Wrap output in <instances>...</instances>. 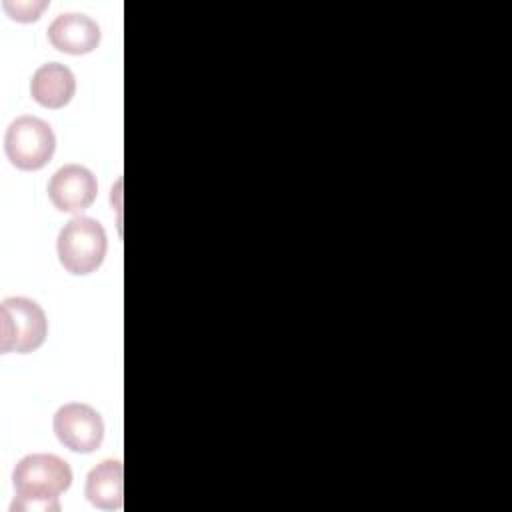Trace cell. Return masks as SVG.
Wrapping results in <instances>:
<instances>
[{"mask_svg":"<svg viewBox=\"0 0 512 512\" xmlns=\"http://www.w3.org/2000/svg\"><path fill=\"white\" fill-rule=\"evenodd\" d=\"M108 240L102 224L88 216H76L58 234L56 250L60 264L72 274L94 272L106 256Z\"/></svg>","mask_w":512,"mask_h":512,"instance_id":"obj_1","label":"cell"},{"mask_svg":"<svg viewBox=\"0 0 512 512\" xmlns=\"http://www.w3.org/2000/svg\"><path fill=\"white\" fill-rule=\"evenodd\" d=\"M18 498L56 500L72 484V470L56 454H28L12 474Z\"/></svg>","mask_w":512,"mask_h":512,"instance_id":"obj_2","label":"cell"},{"mask_svg":"<svg viewBox=\"0 0 512 512\" xmlns=\"http://www.w3.org/2000/svg\"><path fill=\"white\" fill-rule=\"evenodd\" d=\"M2 318V352H32L36 350L48 332V320L38 302L16 296L6 298L0 304Z\"/></svg>","mask_w":512,"mask_h":512,"instance_id":"obj_3","label":"cell"},{"mask_svg":"<svg viewBox=\"0 0 512 512\" xmlns=\"http://www.w3.org/2000/svg\"><path fill=\"white\" fill-rule=\"evenodd\" d=\"M4 148L16 168L38 170L50 162L56 150V136L48 122L36 116H18L6 130Z\"/></svg>","mask_w":512,"mask_h":512,"instance_id":"obj_4","label":"cell"},{"mask_svg":"<svg viewBox=\"0 0 512 512\" xmlns=\"http://www.w3.org/2000/svg\"><path fill=\"white\" fill-rule=\"evenodd\" d=\"M54 432L58 440L72 452H94L104 438V422L100 414L82 402H70L54 414Z\"/></svg>","mask_w":512,"mask_h":512,"instance_id":"obj_5","label":"cell"},{"mask_svg":"<svg viewBox=\"0 0 512 512\" xmlns=\"http://www.w3.org/2000/svg\"><path fill=\"white\" fill-rule=\"evenodd\" d=\"M96 194V176L80 164H66L58 168L48 182V198L60 212L80 214L96 200Z\"/></svg>","mask_w":512,"mask_h":512,"instance_id":"obj_6","label":"cell"},{"mask_svg":"<svg viewBox=\"0 0 512 512\" xmlns=\"http://www.w3.org/2000/svg\"><path fill=\"white\" fill-rule=\"evenodd\" d=\"M50 44L66 54H88L100 44V26L86 14H58L48 26Z\"/></svg>","mask_w":512,"mask_h":512,"instance_id":"obj_7","label":"cell"},{"mask_svg":"<svg viewBox=\"0 0 512 512\" xmlns=\"http://www.w3.org/2000/svg\"><path fill=\"white\" fill-rule=\"evenodd\" d=\"M30 92L40 106L62 108L72 100L76 92V80L68 66L60 62H48L32 74Z\"/></svg>","mask_w":512,"mask_h":512,"instance_id":"obj_8","label":"cell"},{"mask_svg":"<svg viewBox=\"0 0 512 512\" xmlns=\"http://www.w3.org/2000/svg\"><path fill=\"white\" fill-rule=\"evenodd\" d=\"M122 478L124 468L120 460H104L94 466L86 478V496L88 500L102 510L122 508Z\"/></svg>","mask_w":512,"mask_h":512,"instance_id":"obj_9","label":"cell"},{"mask_svg":"<svg viewBox=\"0 0 512 512\" xmlns=\"http://www.w3.org/2000/svg\"><path fill=\"white\" fill-rule=\"evenodd\" d=\"M48 6V2H12V0H4V10L10 14V18L18 20V22H34L40 18V12Z\"/></svg>","mask_w":512,"mask_h":512,"instance_id":"obj_10","label":"cell"},{"mask_svg":"<svg viewBox=\"0 0 512 512\" xmlns=\"http://www.w3.org/2000/svg\"><path fill=\"white\" fill-rule=\"evenodd\" d=\"M12 512H58L60 502L56 500H28V498H18L10 506Z\"/></svg>","mask_w":512,"mask_h":512,"instance_id":"obj_11","label":"cell"}]
</instances>
